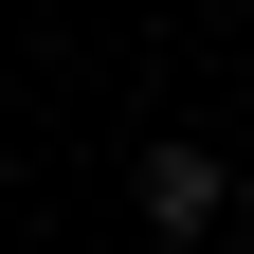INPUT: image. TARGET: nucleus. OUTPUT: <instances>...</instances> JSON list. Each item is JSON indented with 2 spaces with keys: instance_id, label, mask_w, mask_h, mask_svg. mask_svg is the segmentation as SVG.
Segmentation results:
<instances>
[{
  "instance_id": "f257e3e1",
  "label": "nucleus",
  "mask_w": 254,
  "mask_h": 254,
  "mask_svg": "<svg viewBox=\"0 0 254 254\" xmlns=\"http://www.w3.org/2000/svg\"><path fill=\"white\" fill-rule=\"evenodd\" d=\"M145 218L164 236H218V145H145Z\"/></svg>"
}]
</instances>
